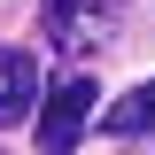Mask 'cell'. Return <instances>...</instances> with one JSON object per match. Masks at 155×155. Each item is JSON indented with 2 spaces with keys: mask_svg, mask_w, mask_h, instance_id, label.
Listing matches in <instances>:
<instances>
[{
  "mask_svg": "<svg viewBox=\"0 0 155 155\" xmlns=\"http://www.w3.org/2000/svg\"><path fill=\"white\" fill-rule=\"evenodd\" d=\"M124 23V0H39V31L62 54H101Z\"/></svg>",
  "mask_w": 155,
  "mask_h": 155,
  "instance_id": "1",
  "label": "cell"
},
{
  "mask_svg": "<svg viewBox=\"0 0 155 155\" xmlns=\"http://www.w3.org/2000/svg\"><path fill=\"white\" fill-rule=\"evenodd\" d=\"M93 101H101L93 78H62L54 93L39 101V147H47V155H70V147H78V132L93 124Z\"/></svg>",
  "mask_w": 155,
  "mask_h": 155,
  "instance_id": "2",
  "label": "cell"
},
{
  "mask_svg": "<svg viewBox=\"0 0 155 155\" xmlns=\"http://www.w3.org/2000/svg\"><path fill=\"white\" fill-rule=\"evenodd\" d=\"M39 93H47L39 62L23 54V47H0V132H8V124H23V116L39 109Z\"/></svg>",
  "mask_w": 155,
  "mask_h": 155,
  "instance_id": "3",
  "label": "cell"
},
{
  "mask_svg": "<svg viewBox=\"0 0 155 155\" xmlns=\"http://www.w3.org/2000/svg\"><path fill=\"white\" fill-rule=\"evenodd\" d=\"M101 124H109L116 140H140V132H155V78H147V85H132V93L116 101V109L101 116Z\"/></svg>",
  "mask_w": 155,
  "mask_h": 155,
  "instance_id": "4",
  "label": "cell"
},
{
  "mask_svg": "<svg viewBox=\"0 0 155 155\" xmlns=\"http://www.w3.org/2000/svg\"><path fill=\"white\" fill-rule=\"evenodd\" d=\"M132 155H155V147H132Z\"/></svg>",
  "mask_w": 155,
  "mask_h": 155,
  "instance_id": "5",
  "label": "cell"
}]
</instances>
